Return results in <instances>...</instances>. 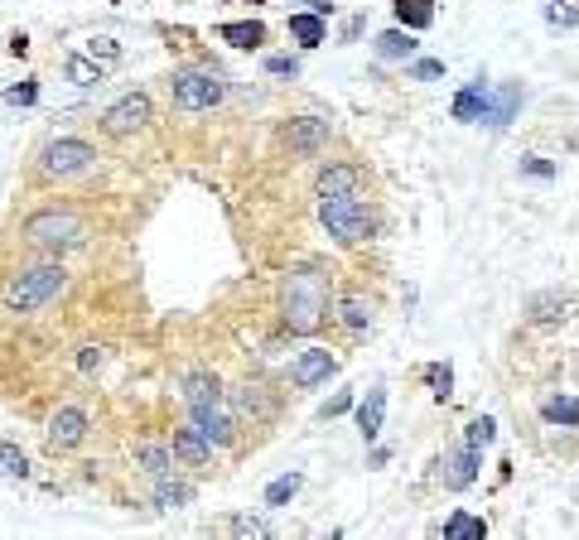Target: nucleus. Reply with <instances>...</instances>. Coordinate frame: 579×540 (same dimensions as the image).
<instances>
[{"label": "nucleus", "instance_id": "obj_21", "mask_svg": "<svg viewBox=\"0 0 579 540\" xmlns=\"http://www.w3.org/2000/svg\"><path fill=\"white\" fill-rule=\"evenodd\" d=\"M290 34L300 39V49H319V44L329 39V25H324V15H314V10H295V15H290Z\"/></svg>", "mask_w": 579, "mask_h": 540}, {"label": "nucleus", "instance_id": "obj_14", "mask_svg": "<svg viewBox=\"0 0 579 540\" xmlns=\"http://www.w3.org/2000/svg\"><path fill=\"white\" fill-rule=\"evenodd\" d=\"M169 449H174V459H184V463H193V468H198V463L213 459V449H218V444H213V439H208V434L189 420L184 430H174V444H169Z\"/></svg>", "mask_w": 579, "mask_h": 540}, {"label": "nucleus", "instance_id": "obj_22", "mask_svg": "<svg viewBox=\"0 0 579 540\" xmlns=\"http://www.w3.org/2000/svg\"><path fill=\"white\" fill-rule=\"evenodd\" d=\"M63 73H68V82H73V87H97V82L107 78V68H102L92 54H68Z\"/></svg>", "mask_w": 579, "mask_h": 540}, {"label": "nucleus", "instance_id": "obj_2", "mask_svg": "<svg viewBox=\"0 0 579 540\" xmlns=\"http://www.w3.org/2000/svg\"><path fill=\"white\" fill-rule=\"evenodd\" d=\"M63 290H68V270L58 266V261H44V266L15 270V275L5 280V290H0V304H5V314L29 319V314H39L44 304H54Z\"/></svg>", "mask_w": 579, "mask_h": 540}, {"label": "nucleus", "instance_id": "obj_24", "mask_svg": "<svg viewBox=\"0 0 579 540\" xmlns=\"http://www.w3.org/2000/svg\"><path fill=\"white\" fill-rule=\"evenodd\" d=\"M189 502H193L189 483H174V473H169V478H155V507H160V512H179V507H189Z\"/></svg>", "mask_w": 579, "mask_h": 540}, {"label": "nucleus", "instance_id": "obj_5", "mask_svg": "<svg viewBox=\"0 0 579 540\" xmlns=\"http://www.w3.org/2000/svg\"><path fill=\"white\" fill-rule=\"evenodd\" d=\"M25 242L29 246H49V251H68V246H78L87 237V222L78 213H68V208H39V213L25 217Z\"/></svg>", "mask_w": 579, "mask_h": 540}, {"label": "nucleus", "instance_id": "obj_27", "mask_svg": "<svg viewBox=\"0 0 579 540\" xmlns=\"http://www.w3.org/2000/svg\"><path fill=\"white\" fill-rule=\"evenodd\" d=\"M444 536L449 540H483L488 536V521H483V516H469V512H454L444 521Z\"/></svg>", "mask_w": 579, "mask_h": 540}, {"label": "nucleus", "instance_id": "obj_6", "mask_svg": "<svg viewBox=\"0 0 579 540\" xmlns=\"http://www.w3.org/2000/svg\"><path fill=\"white\" fill-rule=\"evenodd\" d=\"M92 164H97V150L87 140H78V135H58V140H49L39 150V174L44 179H78Z\"/></svg>", "mask_w": 579, "mask_h": 540}, {"label": "nucleus", "instance_id": "obj_30", "mask_svg": "<svg viewBox=\"0 0 579 540\" xmlns=\"http://www.w3.org/2000/svg\"><path fill=\"white\" fill-rule=\"evenodd\" d=\"M541 20H546L551 29H575L579 10L570 5V0H546V5H541Z\"/></svg>", "mask_w": 579, "mask_h": 540}, {"label": "nucleus", "instance_id": "obj_4", "mask_svg": "<svg viewBox=\"0 0 579 540\" xmlns=\"http://www.w3.org/2000/svg\"><path fill=\"white\" fill-rule=\"evenodd\" d=\"M169 97H174V107H179V111H208V107H218L222 97H227V78H222L218 68H203V63H193V68H174V78H169Z\"/></svg>", "mask_w": 579, "mask_h": 540}, {"label": "nucleus", "instance_id": "obj_39", "mask_svg": "<svg viewBox=\"0 0 579 540\" xmlns=\"http://www.w3.org/2000/svg\"><path fill=\"white\" fill-rule=\"evenodd\" d=\"M440 73H444V63H440V58H411V78L430 82V78H440Z\"/></svg>", "mask_w": 579, "mask_h": 540}, {"label": "nucleus", "instance_id": "obj_13", "mask_svg": "<svg viewBox=\"0 0 579 540\" xmlns=\"http://www.w3.org/2000/svg\"><path fill=\"white\" fill-rule=\"evenodd\" d=\"M333 372H338V362H333V352H324V348H309V352H300L295 362H290V381L295 386H319V381H329Z\"/></svg>", "mask_w": 579, "mask_h": 540}, {"label": "nucleus", "instance_id": "obj_10", "mask_svg": "<svg viewBox=\"0 0 579 540\" xmlns=\"http://www.w3.org/2000/svg\"><path fill=\"white\" fill-rule=\"evenodd\" d=\"M329 131H333V126L324 121V116H295V121L285 126V145H290L295 155L309 160V155H319V150L329 145Z\"/></svg>", "mask_w": 579, "mask_h": 540}, {"label": "nucleus", "instance_id": "obj_7", "mask_svg": "<svg viewBox=\"0 0 579 540\" xmlns=\"http://www.w3.org/2000/svg\"><path fill=\"white\" fill-rule=\"evenodd\" d=\"M155 121V102L145 97V92H126L121 102H111L107 111H102V131L107 135H136L145 131Z\"/></svg>", "mask_w": 579, "mask_h": 540}, {"label": "nucleus", "instance_id": "obj_25", "mask_svg": "<svg viewBox=\"0 0 579 540\" xmlns=\"http://www.w3.org/2000/svg\"><path fill=\"white\" fill-rule=\"evenodd\" d=\"M136 463L150 478H169V473H174V449H165V444H140Z\"/></svg>", "mask_w": 579, "mask_h": 540}, {"label": "nucleus", "instance_id": "obj_33", "mask_svg": "<svg viewBox=\"0 0 579 540\" xmlns=\"http://www.w3.org/2000/svg\"><path fill=\"white\" fill-rule=\"evenodd\" d=\"M493 439H497V420H493V415H478V420H469V434H464V444H473V449L483 454Z\"/></svg>", "mask_w": 579, "mask_h": 540}, {"label": "nucleus", "instance_id": "obj_15", "mask_svg": "<svg viewBox=\"0 0 579 540\" xmlns=\"http://www.w3.org/2000/svg\"><path fill=\"white\" fill-rule=\"evenodd\" d=\"M333 314H338V324H343V328L367 333V328H372V314H377V304H372L367 295H358V290H348V295H338Z\"/></svg>", "mask_w": 579, "mask_h": 540}, {"label": "nucleus", "instance_id": "obj_18", "mask_svg": "<svg viewBox=\"0 0 579 540\" xmlns=\"http://www.w3.org/2000/svg\"><path fill=\"white\" fill-rule=\"evenodd\" d=\"M218 39L232 44V49H261L266 44V25L261 20H227V25H218Z\"/></svg>", "mask_w": 579, "mask_h": 540}, {"label": "nucleus", "instance_id": "obj_11", "mask_svg": "<svg viewBox=\"0 0 579 540\" xmlns=\"http://www.w3.org/2000/svg\"><path fill=\"white\" fill-rule=\"evenodd\" d=\"M189 420L198 425V430L208 434L218 449H227L232 439H237V425H232V415H227V405L222 401H198V405H189Z\"/></svg>", "mask_w": 579, "mask_h": 540}, {"label": "nucleus", "instance_id": "obj_16", "mask_svg": "<svg viewBox=\"0 0 579 540\" xmlns=\"http://www.w3.org/2000/svg\"><path fill=\"white\" fill-rule=\"evenodd\" d=\"M415 49H420V44H415V29H406V25L377 34V58H382V63H411Z\"/></svg>", "mask_w": 579, "mask_h": 540}, {"label": "nucleus", "instance_id": "obj_29", "mask_svg": "<svg viewBox=\"0 0 579 540\" xmlns=\"http://www.w3.org/2000/svg\"><path fill=\"white\" fill-rule=\"evenodd\" d=\"M232 405H237L242 415L256 410L261 420H271V415H276V401H266V396H261V386H237V391H232Z\"/></svg>", "mask_w": 579, "mask_h": 540}, {"label": "nucleus", "instance_id": "obj_23", "mask_svg": "<svg viewBox=\"0 0 579 540\" xmlns=\"http://www.w3.org/2000/svg\"><path fill=\"white\" fill-rule=\"evenodd\" d=\"M391 5H396V20L406 29H415V34L435 25V0H391Z\"/></svg>", "mask_w": 579, "mask_h": 540}, {"label": "nucleus", "instance_id": "obj_41", "mask_svg": "<svg viewBox=\"0 0 579 540\" xmlns=\"http://www.w3.org/2000/svg\"><path fill=\"white\" fill-rule=\"evenodd\" d=\"M522 174H531V179H555V164L541 160V155H526V160H522Z\"/></svg>", "mask_w": 579, "mask_h": 540}, {"label": "nucleus", "instance_id": "obj_34", "mask_svg": "<svg viewBox=\"0 0 579 540\" xmlns=\"http://www.w3.org/2000/svg\"><path fill=\"white\" fill-rule=\"evenodd\" d=\"M425 381L435 386V396H440V401L454 396V367H449V362H430V367H425Z\"/></svg>", "mask_w": 579, "mask_h": 540}, {"label": "nucleus", "instance_id": "obj_9", "mask_svg": "<svg viewBox=\"0 0 579 540\" xmlns=\"http://www.w3.org/2000/svg\"><path fill=\"white\" fill-rule=\"evenodd\" d=\"M478 463H483V454H478L473 444L449 449V454L440 459V483L449 487V492H464V487L478 483Z\"/></svg>", "mask_w": 579, "mask_h": 540}, {"label": "nucleus", "instance_id": "obj_12", "mask_svg": "<svg viewBox=\"0 0 579 540\" xmlns=\"http://www.w3.org/2000/svg\"><path fill=\"white\" fill-rule=\"evenodd\" d=\"M522 107V87L517 82H507V87H488V102H483V116H478V126H488V131H507L512 126V116Z\"/></svg>", "mask_w": 579, "mask_h": 540}, {"label": "nucleus", "instance_id": "obj_38", "mask_svg": "<svg viewBox=\"0 0 579 540\" xmlns=\"http://www.w3.org/2000/svg\"><path fill=\"white\" fill-rule=\"evenodd\" d=\"M34 97H39V82H20V87H10V92H5V102H10V107H34Z\"/></svg>", "mask_w": 579, "mask_h": 540}, {"label": "nucleus", "instance_id": "obj_28", "mask_svg": "<svg viewBox=\"0 0 579 540\" xmlns=\"http://www.w3.org/2000/svg\"><path fill=\"white\" fill-rule=\"evenodd\" d=\"M541 420L546 425H570L575 430L579 425V396H555V401L541 405Z\"/></svg>", "mask_w": 579, "mask_h": 540}, {"label": "nucleus", "instance_id": "obj_35", "mask_svg": "<svg viewBox=\"0 0 579 540\" xmlns=\"http://www.w3.org/2000/svg\"><path fill=\"white\" fill-rule=\"evenodd\" d=\"M227 531H232V536H251V540L271 536V526H266V521H256V516H232V521H227Z\"/></svg>", "mask_w": 579, "mask_h": 540}, {"label": "nucleus", "instance_id": "obj_31", "mask_svg": "<svg viewBox=\"0 0 579 540\" xmlns=\"http://www.w3.org/2000/svg\"><path fill=\"white\" fill-rule=\"evenodd\" d=\"M300 487H304L300 473H280L276 483L266 487V507H285V502H290V497H295Z\"/></svg>", "mask_w": 579, "mask_h": 540}, {"label": "nucleus", "instance_id": "obj_19", "mask_svg": "<svg viewBox=\"0 0 579 540\" xmlns=\"http://www.w3.org/2000/svg\"><path fill=\"white\" fill-rule=\"evenodd\" d=\"M483 102H488V78H473L459 97H454V121H469V126H478V116H483Z\"/></svg>", "mask_w": 579, "mask_h": 540}, {"label": "nucleus", "instance_id": "obj_1", "mask_svg": "<svg viewBox=\"0 0 579 540\" xmlns=\"http://www.w3.org/2000/svg\"><path fill=\"white\" fill-rule=\"evenodd\" d=\"M280 319L290 333H319V328L333 319V290H329V275L319 270H290L280 280Z\"/></svg>", "mask_w": 579, "mask_h": 540}, {"label": "nucleus", "instance_id": "obj_20", "mask_svg": "<svg viewBox=\"0 0 579 540\" xmlns=\"http://www.w3.org/2000/svg\"><path fill=\"white\" fill-rule=\"evenodd\" d=\"M382 420H386V391H382V386H372V391H367V401L358 405V430H362L367 444L382 434Z\"/></svg>", "mask_w": 579, "mask_h": 540}, {"label": "nucleus", "instance_id": "obj_42", "mask_svg": "<svg viewBox=\"0 0 579 540\" xmlns=\"http://www.w3.org/2000/svg\"><path fill=\"white\" fill-rule=\"evenodd\" d=\"M343 410H353V396H348V391H343V396H333V401L324 405L319 415H324V420H333V415H343Z\"/></svg>", "mask_w": 579, "mask_h": 540}, {"label": "nucleus", "instance_id": "obj_43", "mask_svg": "<svg viewBox=\"0 0 579 540\" xmlns=\"http://www.w3.org/2000/svg\"><path fill=\"white\" fill-rule=\"evenodd\" d=\"M358 29H362V20H348V25H343V44H353V39H358Z\"/></svg>", "mask_w": 579, "mask_h": 540}, {"label": "nucleus", "instance_id": "obj_40", "mask_svg": "<svg viewBox=\"0 0 579 540\" xmlns=\"http://www.w3.org/2000/svg\"><path fill=\"white\" fill-rule=\"evenodd\" d=\"M87 54L97 58V63H116L121 49H116V39H92V44H87Z\"/></svg>", "mask_w": 579, "mask_h": 540}, {"label": "nucleus", "instance_id": "obj_17", "mask_svg": "<svg viewBox=\"0 0 579 540\" xmlns=\"http://www.w3.org/2000/svg\"><path fill=\"white\" fill-rule=\"evenodd\" d=\"M362 189V169L358 164H329L314 184V198H333V193H353Z\"/></svg>", "mask_w": 579, "mask_h": 540}, {"label": "nucleus", "instance_id": "obj_36", "mask_svg": "<svg viewBox=\"0 0 579 540\" xmlns=\"http://www.w3.org/2000/svg\"><path fill=\"white\" fill-rule=\"evenodd\" d=\"M266 73H271V78H295V73H300V58L295 54H271L266 58Z\"/></svg>", "mask_w": 579, "mask_h": 540}, {"label": "nucleus", "instance_id": "obj_32", "mask_svg": "<svg viewBox=\"0 0 579 540\" xmlns=\"http://www.w3.org/2000/svg\"><path fill=\"white\" fill-rule=\"evenodd\" d=\"M0 473H5V478H29V459L20 444H5V439H0Z\"/></svg>", "mask_w": 579, "mask_h": 540}, {"label": "nucleus", "instance_id": "obj_37", "mask_svg": "<svg viewBox=\"0 0 579 540\" xmlns=\"http://www.w3.org/2000/svg\"><path fill=\"white\" fill-rule=\"evenodd\" d=\"M102 362H107V348H97V343L78 348V372H102Z\"/></svg>", "mask_w": 579, "mask_h": 540}, {"label": "nucleus", "instance_id": "obj_26", "mask_svg": "<svg viewBox=\"0 0 579 540\" xmlns=\"http://www.w3.org/2000/svg\"><path fill=\"white\" fill-rule=\"evenodd\" d=\"M184 401L198 405V401H222V386L213 372H189L184 377Z\"/></svg>", "mask_w": 579, "mask_h": 540}, {"label": "nucleus", "instance_id": "obj_3", "mask_svg": "<svg viewBox=\"0 0 579 540\" xmlns=\"http://www.w3.org/2000/svg\"><path fill=\"white\" fill-rule=\"evenodd\" d=\"M319 222H324V232H329L338 246H358L377 232V217H372V203L362 198V189L319 198Z\"/></svg>", "mask_w": 579, "mask_h": 540}, {"label": "nucleus", "instance_id": "obj_8", "mask_svg": "<svg viewBox=\"0 0 579 540\" xmlns=\"http://www.w3.org/2000/svg\"><path fill=\"white\" fill-rule=\"evenodd\" d=\"M87 410L83 405H58L54 415H49V430H44V444L54 449V454H63V449H78L87 439Z\"/></svg>", "mask_w": 579, "mask_h": 540}]
</instances>
